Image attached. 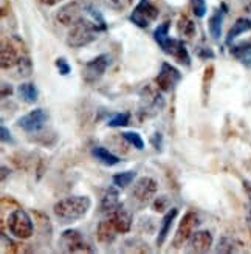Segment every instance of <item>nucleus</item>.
Here are the masks:
<instances>
[{
  "mask_svg": "<svg viewBox=\"0 0 251 254\" xmlns=\"http://www.w3.org/2000/svg\"><path fill=\"white\" fill-rule=\"evenodd\" d=\"M107 25L103 19V16L99 14V11H96L93 6H89V14H87L81 22L76 25H73L68 37L67 44L73 48H81L92 44L96 37L98 33L106 31Z\"/></svg>",
  "mask_w": 251,
  "mask_h": 254,
  "instance_id": "1",
  "label": "nucleus"
},
{
  "mask_svg": "<svg viewBox=\"0 0 251 254\" xmlns=\"http://www.w3.org/2000/svg\"><path fill=\"white\" fill-rule=\"evenodd\" d=\"M92 208V200L87 195H73L59 200L53 206L55 217L62 225H71L84 219Z\"/></svg>",
  "mask_w": 251,
  "mask_h": 254,
  "instance_id": "2",
  "label": "nucleus"
},
{
  "mask_svg": "<svg viewBox=\"0 0 251 254\" xmlns=\"http://www.w3.org/2000/svg\"><path fill=\"white\" fill-rule=\"evenodd\" d=\"M8 230L16 239H30L34 233V223L27 211L16 209L8 215Z\"/></svg>",
  "mask_w": 251,
  "mask_h": 254,
  "instance_id": "3",
  "label": "nucleus"
},
{
  "mask_svg": "<svg viewBox=\"0 0 251 254\" xmlns=\"http://www.w3.org/2000/svg\"><path fill=\"white\" fill-rule=\"evenodd\" d=\"M59 250L62 253H96V250L76 230H67L61 234Z\"/></svg>",
  "mask_w": 251,
  "mask_h": 254,
  "instance_id": "4",
  "label": "nucleus"
},
{
  "mask_svg": "<svg viewBox=\"0 0 251 254\" xmlns=\"http://www.w3.org/2000/svg\"><path fill=\"white\" fill-rule=\"evenodd\" d=\"M158 8L150 0H140L129 19L138 28H149L158 19Z\"/></svg>",
  "mask_w": 251,
  "mask_h": 254,
  "instance_id": "5",
  "label": "nucleus"
},
{
  "mask_svg": "<svg viewBox=\"0 0 251 254\" xmlns=\"http://www.w3.org/2000/svg\"><path fill=\"white\" fill-rule=\"evenodd\" d=\"M87 14H89V5H82L79 2H71L65 6H62L56 12V19L64 27H73L78 22H81Z\"/></svg>",
  "mask_w": 251,
  "mask_h": 254,
  "instance_id": "6",
  "label": "nucleus"
},
{
  "mask_svg": "<svg viewBox=\"0 0 251 254\" xmlns=\"http://www.w3.org/2000/svg\"><path fill=\"white\" fill-rule=\"evenodd\" d=\"M110 64H112V56L107 53H103L93 58L92 61L87 62L84 67V81L87 84L98 82L104 76L107 68L110 67Z\"/></svg>",
  "mask_w": 251,
  "mask_h": 254,
  "instance_id": "7",
  "label": "nucleus"
},
{
  "mask_svg": "<svg viewBox=\"0 0 251 254\" xmlns=\"http://www.w3.org/2000/svg\"><path fill=\"white\" fill-rule=\"evenodd\" d=\"M160 48L165 52L166 55H169L171 58H174L179 64L185 67H191V56L188 53V48L185 47V42L180 39H174V37H165L161 42H158Z\"/></svg>",
  "mask_w": 251,
  "mask_h": 254,
  "instance_id": "8",
  "label": "nucleus"
},
{
  "mask_svg": "<svg viewBox=\"0 0 251 254\" xmlns=\"http://www.w3.org/2000/svg\"><path fill=\"white\" fill-rule=\"evenodd\" d=\"M198 223L200 222H198V217H197L195 212H192V211L186 212L182 217V222L179 223L177 233H175L174 240H172V247L174 248H180L182 245H185L188 240L191 239V236L194 234Z\"/></svg>",
  "mask_w": 251,
  "mask_h": 254,
  "instance_id": "9",
  "label": "nucleus"
},
{
  "mask_svg": "<svg viewBox=\"0 0 251 254\" xmlns=\"http://www.w3.org/2000/svg\"><path fill=\"white\" fill-rule=\"evenodd\" d=\"M182 81V73L175 68L174 65H171L169 62H163L160 67V73L157 74L155 82L157 87L161 92H171L175 88L179 82Z\"/></svg>",
  "mask_w": 251,
  "mask_h": 254,
  "instance_id": "10",
  "label": "nucleus"
},
{
  "mask_svg": "<svg viewBox=\"0 0 251 254\" xmlns=\"http://www.w3.org/2000/svg\"><path fill=\"white\" fill-rule=\"evenodd\" d=\"M47 120H48V113L44 109H34V110L28 112L27 115L20 117L17 121V126L23 132L36 133L44 129Z\"/></svg>",
  "mask_w": 251,
  "mask_h": 254,
  "instance_id": "11",
  "label": "nucleus"
},
{
  "mask_svg": "<svg viewBox=\"0 0 251 254\" xmlns=\"http://www.w3.org/2000/svg\"><path fill=\"white\" fill-rule=\"evenodd\" d=\"M157 182L152 179V177H141L133 183L132 188V195L135 200H138L140 203H149L157 194Z\"/></svg>",
  "mask_w": 251,
  "mask_h": 254,
  "instance_id": "12",
  "label": "nucleus"
},
{
  "mask_svg": "<svg viewBox=\"0 0 251 254\" xmlns=\"http://www.w3.org/2000/svg\"><path fill=\"white\" fill-rule=\"evenodd\" d=\"M22 55L19 53V47L12 41H2V50H0V59H2V68L9 70L12 67H17V64L20 61Z\"/></svg>",
  "mask_w": 251,
  "mask_h": 254,
  "instance_id": "13",
  "label": "nucleus"
},
{
  "mask_svg": "<svg viewBox=\"0 0 251 254\" xmlns=\"http://www.w3.org/2000/svg\"><path fill=\"white\" fill-rule=\"evenodd\" d=\"M107 217L112 220V223L115 225V228L118 230V233L121 234H126V233H129L132 230V223H133V217H132V214L127 211V209H124L123 205H120L118 208H115L112 212L107 214Z\"/></svg>",
  "mask_w": 251,
  "mask_h": 254,
  "instance_id": "14",
  "label": "nucleus"
},
{
  "mask_svg": "<svg viewBox=\"0 0 251 254\" xmlns=\"http://www.w3.org/2000/svg\"><path fill=\"white\" fill-rule=\"evenodd\" d=\"M189 245L194 253H208L212 247V236L209 231H194L189 239Z\"/></svg>",
  "mask_w": 251,
  "mask_h": 254,
  "instance_id": "15",
  "label": "nucleus"
},
{
  "mask_svg": "<svg viewBox=\"0 0 251 254\" xmlns=\"http://www.w3.org/2000/svg\"><path fill=\"white\" fill-rule=\"evenodd\" d=\"M117 234H118V230L115 228V225L112 223V220L107 217L106 220H101L98 223V228H96V237L101 244L104 245H110L114 240L117 239Z\"/></svg>",
  "mask_w": 251,
  "mask_h": 254,
  "instance_id": "16",
  "label": "nucleus"
},
{
  "mask_svg": "<svg viewBox=\"0 0 251 254\" xmlns=\"http://www.w3.org/2000/svg\"><path fill=\"white\" fill-rule=\"evenodd\" d=\"M121 205L120 200H118V190L115 186H109L104 194L101 195V201H99V211L104 212V214H109L112 212L115 208H118Z\"/></svg>",
  "mask_w": 251,
  "mask_h": 254,
  "instance_id": "17",
  "label": "nucleus"
},
{
  "mask_svg": "<svg viewBox=\"0 0 251 254\" xmlns=\"http://www.w3.org/2000/svg\"><path fill=\"white\" fill-rule=\"evenodd\" d=\"M177 214H179L177 208H171L165 214V217H163V220H161V228H160L158 237H157V247H161L163 244H165V240L168 239V234L171 231V226H172L175 217H177Z\"/></svg>",
  "mask_w": 251,
  "mask_h": 254,
  "instance_id": "18",
  "label": "nucleus"
},
{
  "mask_svg": "<svg viewBox=\"0 0 251 254\" xmlns=\"http://www.w3.org/2000/svg\"><path fill=\"white\" fill-rule=\"evenodd\" d=\"M223 9H217L214 14H212L208 20V28H209V34L214 41H219L222 37V23H223V14L227 11V8H225V5H222Z\"/></svg>",
  "mask_w": 251,
  "mask_h": 254,
  "instance_id": "19",
  "label": "nucleus"
},
{
  "mask_svg": "<svg viewBox=\"0 0 251 254\" xmlns=\"http://www.w3.org/2000/svg\"><path fill=\"white\" fill-rule=\"evenodd\" d=\"M17 95L23 103H27V104H34L37 98H39V92H37V88L33 82L20 84L17 88Z\"/></svg>",
  "mask_w": 251,
  "mask_h": 254,
  "instance_id": "20",
  "label": "nucleus"
},
{
  "mask_svg": "<svg viewBox=\"0 0 251 254\" xmlns=\"http://www.w3.org/2000/svg\"><path fill=\"white\" fill-rule=\"evenodd\" d=\"M230 52L236 59H239L241 62H244L245 65H250V62H251V42L250 41L239 42V44L233 45L230 48Z\"/></svg>",
  "mask_w": 251,
  "mask_h": 254,
  "instance_id": "21",
  "label": "nucleus"
},
{
  "mask_svg": "<svg viewBox=\"0 0 251 254\" xmlns=\"http://www.w3.org/2000/svg\"><path fill=\"white\" fill-rule=\"evenodd\" d=\"M251 30V19H247V17H241V19H237L234 23H233V27L230 28L228 31V36H227V44H231L237 36H241L247 31Z\"/></svg>",
  "mask_w": 251,
  "mask_h": 254,
  "instance_id": "22",
  "label": "nucleus"
},
{
  "mask_svg": "<svg viewBox=\"0 0 251 254\" xmlns=\"http://www.w3.org/2000/svg\"><path fill=\"white\" fill-rule=\"evenodd\" d=\"M92 155L99 161V163H103L104 166H115V164H118L121 160L114 155L112 152H109L106 147H101V146H96L92 149Z\"/></svg>",
  "mask_w": 251,
  "mask_h": 254,
  "instance_id": "23",
  "label": "nucleus"
},
{
  "mask_svg": "<svg viewBox=\"0 0 251 254\" xmlns=\"http://www.w3.org/2000/svg\"><path fill=\"white\" fill-rule=\"evenodd\" d=\"M136 177V172L135 171H124V172H120V174H115L112 177V182L117 188H126L129 186Z\"/></svg>",
  "mask_w": 251,
  "mask_h": 254,
  "instance_id": "24",
  "label": "nucleus"
},
{
  "mask_svg": "<svg viewBox=\"0 0 251 254\" xmlns=\"http://www.w3.org/2000/svg\"><path fill=\"white\" fill-rule=\"evenodd\" d=\"M214 78V65H208L205 68L203 74V81H202V98H203V104L208 103V96H209V88H211V81Z\"/></svg>",
  "mask_w": 251,
  "mask_h": 254,
  "instance_id": "25",
  "label": "nucleus"
},
{
  "mask_svg": "<svg viewBox=\"0 0 251 254\" xmlns=\"http://www.w3.org/2000/svg\"><path fill=\"white\" fill-rule=\"evenodd\" d=\"M179 33L185 37H192L195 34V23L188 19L186 16L180 17L179 20Z\"/></svg>",
  "mask_w": 251,
  "mask_h": 254,
  "instance_id": "26",
  "label": "nucleus"
},
{
  "mask_svg": "<svg viewBox=\"0 0 251 254\" xmlns=\"http://www.w3.org/2000/svg\"><path fill=\"white\" fill-rule=\"evenodd\" d=\"M123 138L127 141L132 147L138 149V150H143L144 149V141H143V138L140 133H136V132H124L121 133Z\"/></svg>",
  "mask_w": 251,
  "mask_h": 254,
  "instance_id": "27",
  "label": "nucleus"
},
{
  "mask_svg": "<svg viewBox=\"0 0 251 254\" xmlns=\"http://www.w3.org/2000/svg\"><path fill=\"white\" fill-rule=\"evenodd\" d=\"M129 121H130V113L129 112L115 113V115L107 121V126L109 127H124V126L129 124Z\"/></svg>",
  "mask_w": 251,
  "mask_h": 254,
  "instance_id": "28",
  "label": "nucleus"
},
{
  "mask_svg": "<svg viewBox=\"0 0 251 254\" xmlns=\"http://www.w3.org/2000/svg\"><path fill=\"white\" fill-rule=\"evenodd\" d=\"M17 70H19V74L23 76V78L30 76L33 73V64H31V61L27 56H22L19 64H17Z\"/></svg>",
  "mask_w": 251,
  "mask_h": 254,
  "instance_id": "29",
  "label": "nucleus"
},
{
  "mask_svg": "<svg viewBox=\"0 0 251 254\" xmlns=\"http://www.w3.org/2000/svg\"><path fill=\"white\" fill-rule=\"evenodd\" d=\"M191 8H192L194 16H197V17H200V19L205 17L206 9H208L206 0H191Z\"/></svg>",
  "mask_w": 251,
  "mask_h": 254,
  "instance_id": "30",
  "label": "nucleus"
},
{
  "mask_svg": "<svg viewBox=\"0 0 251 254\" xmlns=\"http://www.w3.org/2000/svg\"><path fill=\"white\" fill-rule=\"evenodd\" d=\"M169 28H171V22H165L157 27V30L154 31V39L155 42H161L165 37H168V33H169Z\"/></svg>",
  "mask_w": 251,
  "mask_h": 254,
  "instance_id": "31",
  "label": "nucleus"
},
{
  "mask_svg": "<svg viewBox=\"0 0 251 254\" xmlns=\"http://www.w3.org/2000/svg\"><path fill=\"white\" fill-rule=\"evenodd\" d=\"M55 65H56L58 73H59L61 76H67V74L71 73V67H70V64L67 62L65 58H58V59L55 61Z\"/></svg>",
  "mask_w": 251,
  "mask_h": 254,
  "instance_id": "32",
  "label": "nucleus"
},
{
  "mask_svg": "<svg viewBox=\"0 0 251 254\" xmlns=\"http://www.w3.org/2000/svg\"><path fill=\"white\" fill-rule=\"evenodd\" d=\"M236 248H234V240L230 239V237H223L220 239L219 242V247H217V253H234Z\"/></svg>",
  "mask_w": 251,
  "mask_h": 254,
  "instance_id": "33",
  "label": "nucleus"
},
{
  "mask_svg": "<svg viewBox=\"0 0 251 254\" xmlns=\"http://www.w3.org/2000/svg\"><path fill=\"white\" fill-rule=\"evenodd\" d=\"M109 5L114 8V9H118V11H123V9H127L130 8L133 0H107Z\"/></svg>",
  "mask_w": 251,
  "mask_h": 254,
  "instance_id": "34",
  "label": "nucleus"
},
{
  "mask_svg": "<svg viewBox=\"0 0 251 254\" xmlns=\"http://www.w3.org/2000/svg\"><path fill=\"white\" fill-rule=\"evenodd\" d=\"M168 197H157V200H155V203H154V209L157 211V212H161V211H165V209H168Z\"/></svg>",
  "mask_w": 251,
  "mask_h": 254,
  "instance_id": "35",
  "label": "nucleus"
},
{
  "mask_svg": "<svg viewBox=\"0 0 251 254\" xmlns=\"http://www.w3.org/2000/svg\"><path fill=\"white\" fill-rule=\"evenodd\" d=\"M150 143H152V146H154V149L155 150H161V147H163V135L160 133V132H157V133H154V136L150 138Z\"/></svg>",
  "mask_w": 251,
  "mask_h": 254,
  "instance_id": "36",
  "label": "nucleus"
},
{
  "mask_svg": "<svg viewBox=\"0 0 251 254\" xmlns=\"http://www.w3.org/2000/svg\"><path fill=\"white\" fill-rule=\"evenodd\" d=\"M0 133H2V143L14 144V139H12V136H11V132L6 129V126H2V129H0Z\"/></svg>",
  "mask_w": 251,
  "mask_h": 254,
  "instance_id": "37",
  "label": "nucleus"
},
{
  "mask_svg": "<svg viewBox=\"0 0 251 254\" xmlns=\"http://www.w3.org/2000/svg\"><path fill=\"white\" fill-rule=\"evenodd\" d=\"M197 55H198V58H202V59H212L214 58V52H212L211 48H198L197 50Z\"/></svg>",
  "mask_w": 251,
  "mask_h": 254,
  "instance_id": "38",
  "label": "nucleus"
},
{
  "mask_svg": "<svg viewBox=\"0 0 251 254\" xmlns=\"http://www.w3.org/2000/svg\"><path fill=\"white\" fill-rule=\"evenodd\" d=\"M12 95V87L9 84H2V98L5 99L6 96H11Z\"/></svg>",
  "mask_w": 251,
  "mask_h": 254,
  "instance_id": "39",
  "label": "nucleus"
},
{
  "mask_svg": "<svg viewBox=\"0 0 251 254\" xmlns=\"http://www.w3.org/2000/svg\"><path fill=\"white\" fill-rule=\"evenodd\" d=\"M244 188L247 190V195H248V200H250V217H251V183L250 182H244Z\"/></svg>",
  "mask_w": 251,
  "mask_h": 254,
  "instance_id": "40",
  "label": "nucleus"
},
{
  "mask_svg": "<svg viewBox=\"0 0 251 254\" xmlns=\"http://www.w3.org/2000/svg\"><path fill=\"white\" fill-rule=\"evenodd\" d=\"M39 2H41L42 5H45V6H55V5H58L59 2H62V0H39Z\"/></svg>",
  "mask_w": 251,
  "mask_h": 254,
  "instance_id": "41",
  "label": "nucleus"
},
{
  "mask_svg": "<svg viewBox=\"0 0 251 254\" xmlns=\"http://www.w3.org/2000/svg\"><path fill=\"white\" fill-rule=\"evenodd\" d=\"M9 174V171H8ZM5 177H6V166H2V180H5Z\"/></svg>",
  "mask_w": 251,
  "mask_h": 254,
  "instance_id": "42",
  "label": "nucleus"
}]
</instances>
